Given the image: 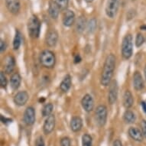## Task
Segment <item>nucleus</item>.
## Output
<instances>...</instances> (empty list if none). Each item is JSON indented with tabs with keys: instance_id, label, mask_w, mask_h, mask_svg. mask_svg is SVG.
Returning a JSON list of instances; mask_svg holds the SVG:
<instances>
[{
	"instance_id": "obj_25",
	"label": "nucleus",
	"mask_w": 146,
	"mask_h": 146,
	"mask_svg": "<svg viewBox=\"0 0 146 146\" xmlns=\"http://www.w3.org/2000/svg\"><path fill=\"white\" fill-rule=\"evenodd\" d=\"M22 34L19 30H16L14 40H13V48H14V50H16L20 48L21 44H22Z\"/></svg>"
},
{
	"instance_id": "obj_14",
	"label": "nucleus",
	"mask_w": 146,
	"mask_h": 146,
	"mask_svg": "<svg viewBox=\"0 0 146 146\" xmlns=\"http://www.w3.org/2000/svg\"><path fill=\"white\" fill-rule=\"evenodd\" d=\"M29 98V94L26 91H20L14 97V102L17 106H22L26 104Z\"/></svg>"
},
{
	"instance_id": "obj_5",
	"label": "nucleus",
	"mask_w": 146,
	"mask_h": 146,
	"mask_svg": "<svg viewBox=\"0 0 146 146\" xmlns=\"http://www.w3.org/2000/svg\"><path fill=\"white\" fill-rule=\"evenodd\" d=\"M95 118L96 122L99 126L105 125L107 120V108L104 105H100L97 106L95 112Z\"/></svg>"
},
{
	"instance_id": "obj_37",
	"label": "nucleus",
	"mask_w": 146,
	"mask_h": 146,
	"mask_svg": "<svg viewBox=\"0 0 146 146\" xmlns=\"http://www.w3.org/2000/svg\"><path fill=\"white\" fill-rule=\"evenodd\" d=\"M113 146H122V144L119 139H116V140H115L114 142H113Z\"/></svg>"
},
{
	"instance_id": "obj_41",
	"label": "nucleus",
	"mask_w": 146,
	"mask_h": 146,
	"mask_svg": "<svg viewBox=\"0 0 146 146\" xmlns=\"http://www.w3.org/2000/svg\"><path fill=\"white\" fill-rule=\"evenodd\" d=\"M141 29H142V30H146V25H142V26H141Z\"/></svg>"
},
{
	"instance_id": "obj_8",
	"label": "nucleus",
	"mask_w": 146,
	"mask_h": 146,
	"mask_svg": "<svg viewBox=\"0 0 146 146\" xmlns=\"http://www.w3.org/2000/svg\"><path fill=\"white\" fill-rule=\"evenodd\" d=\"M23 120L27 125H32L35 122V111L31 106H29L25 110L23 115Z\"/></svg>"
},
{
	"instance_id": "obj_22",
	"label": "nucleus",
	"mask_w": 146,
	"mask_h": 146,
	"mask_svg": "<svg viewBox=\"0 0 146 146\" xmlns=\"http://www.w3.org/2000/svg\"><path fill=\"white\" fill-rule=\"evenodd\" d=\"M71 84V77L69 74H67L64 77V79H63V80L60 84V88L61 91H63L64 93H67V91L70 89Z\"/></svg>"
},
{
	"instance_id": "obj_9",
	"label": "nucleus",
	"mask_w": 146,
	"mask_h": 146,
	"mask_svg": "<svg viewBox=\"0 0 146 146\" xmlns=\"http://www.w3.org/2000/svg\"><path fill=\"white\" fill-rule=\"evenodd\" d=\"M55 116L54 115H50L47 117L43 125V131L44 134L49 135L54 131L55 127Z\"/></svg>"
},
{
	"instance_id": "obj_17",
	"label": "nucleus",
	"mask_w": 146,
	"mask_h": 146,
	"mask_svg": "<svg viewBox=\"0 0 146 146\" xmlns=\"http://www.w3.org/2000/svg\"><path fill=\"white\" fill-rule=\"evenodd\" d=\"M128 133H129V135L135 141H142L143 140L144 136L142 132L136 127H130L128 131Z\"/></svg>"
},
{
	"instance_id": "obj_18",
	"label": "nucleus",
	"mask_w": 146,
	"mask_h": 146,
	"mask_svg": "<svg viewBox=\"0 0 146 146\" xmlns=\"http://www.w3.org/2000/svg\"><path fill=\"white\" fill-rule=\"evenodd\" d=\"M133 86L135 90H141L144 87V81L140 72L135 71L133 75Z\"/></svg>"
},
{
	"instance_id": "obj_7",
	"label": "nucleus",
	"mask_w": 146,
	"mask_h": 146,
	"mask_svg": "<svg viewBox=\"0 0 146 146\" xmlns=\"http://www.w3.org/2000/svg\"><path fill=\"white\" fill-rule=\"evenodd\" d=\"M118 97V84L116 80H113L110 84V91L108 94V101L111 105L116 102Z\"/></svg>"
},
{
	"instance_id": "obj_2",
	"label": "nucleus",
	"mask_w": 146,
	"mask_h": 146,
	"mask_svg": "<svg viewBox=\"0 0 146 146\" xmlns=\"http://www.w3.org/2000/svg\"><path fill=\"white\" fill-rule=\"evenodd\" d=\"M41 31V22L38 17L33 15L28 22V32L32 38H38Z\"/></svg>"
},
{
	"instance_id": "obj_13",
	"label": "nucleus",
	"mask_w": 146,
	"mask_h": 146,
	"mask_svg": "<svg viewBox=\"0 0 146 146\" xmlns=\"http://www.w3.org/2000/svg\"><path fill=\"white\" fill-rule=\"evenodd\" d=\"M58 40V34L56 30L51 29L48 31L46 35L45 41L47 45L49 47H54L57 44Z\"/></svg>"
},
{
	"instance_id": "obj_35",
	"label": "nucleus",
	"mask_w": 146,
	"mask_h": 146,
	"mask_svg": "<svg viewBox=\"0 0 146 146\" xmlns=\"http://www.w3.org/2000/svg\"><path fill=\"white\" fill-rule=\"evenodd\" d=\"M6 48H7L6 42L3 41V40H1V42H0V50H1V52H4L6 50Z\"/></svg>"
},
{
	"instance_id": "obj_30",
	"label": "nucleus",
	"mask_w": 146,
	"mask_h": 146,
	"mask_svg": "<svg viewBox=\"0 0 146 146\" xmlns=\"http://www.w3.org/2000/svg\"><path fill=\"white\" fill-rule=\"evenodd\" d=\"M60 10H65L68 6V3H69V0H55Z\"/></svg>"
},
{
	"instance_id": "obj_16",
	"label": "nucleus",
	"mask_w": 146,
	"mask_h": 146,
	"mask_svg": "<svg viewBox=\"0 0 146 146\" xmlns=\"http://www.w3.org/2000/svg\"><path fill=\"white\" fill-rule=\"evenodd\" d=\"M60 9L59 5L57 4V3L54 1H50L49 3V8H48V12L51 19H57L60 14Z\"/></svg>"
},
{
	"instance_id": "obj_28",
	"label": "nucleus",
	"mask_w": 146,
	"mask_h": 146,
	"mask_svg": "<svg viewBox=\"0 0 146 146\" xmlns=\"http://www.w3.org/2000/svg\"><path fill=\"white\" fill-rule=\"evenodd\" d=\"M93 139L89 134H84L82 137V146H92Z\"/></svg>"
},
{
	"instance_id": "obj_39",
	"label": "nucleus",
	"mask_w": 146,
	"mask_h": 146,
	"mask_svg": "<svg viewBox=\"0 0 146 146\" xmlns=\"http://www.w3.org/2000/svg\"><path fill=\"white\" fill-rule=\"evenodd\" d=\"M142 104H141V106H142V108H143V110L144 112L146 113V103H145V102H142Z\"/></svg>"
},
{
	"instance_id": "obj_27",
	"label": "nucleus",
	"mask_w": 146,
	"mask_h": 146,
	"mask_svg": "<svg viewBox=\"0 0 146 146\" xmlns=\"http://www.w3.org/2000/svg\"><path fill=\"white\" fill-rule=\"evenodd\" d=\"M54 110V106L52 103H48L43 107L42 110V115L44 117H48L49 115H51V113Z\"/></svg>"
},
{
	"instance_id": "obj_6",
	"label": "nucleus",
	"mask_w": 146,
	"mask_h": 146,
	"mask_svg": "<svg viewBox=\"0 0 146 146\" xmlns=\"http://www.w3.org/2000/svg\"><path fill=\"white\" fill-rule=\"evenodd\" d=\"M119 4L120 0H107L106 5V14L109 18H115L119 8Z\"/></svg>"
},
{
	"instance_id": "obj_33",
	"label": "nucleus",
	"mask_w": 146,
	"mask_h": 146,
	"mask_svg": "<svg viewBox=\"0 0 146 146\" xmlns=\"http://www.w3.org/2000/svg\"><path fill=\"white\" fill-rule=\"evenodd\" d=\"M35 146H44V141L43 137L39 136L36 139Z\"/></svg>"
},
{
	"instance_id": "obj_11",
	"label": "nucleus",
	"mask_w": 146,
	"mask_h": 146,
	"mask_svg": "<svg viewBox=\"0 0 146 146\" xmlns=\"http://www.w3.org/2000/svg\"><path fill=\"white\" fill-rule=\"evenodd\" d=\"M5 5L12 14L17 15L19 12L21 8L20 0H5Z\"/></svg>"
},
{
	"instance_id": "obj_31",
	"label": "nucleus",
	"mask_w": 146,
	"mask_h": 146,
	"mask_svg": "<svg viewBox=\"0 0 146 146\" xmlns=\"http://www.w3.org/2000/svg\"><path fill=\"white\" fill-rule=\"evenodd\" d=\"M145 42V38H144V36L141 35V34L139 33L136 36V39H135V44H136V47L139 48V47H141L142 44Z\"/></svg>"
},
{
	"instance_id": "obj_23",
	"label": "nucleus",
	"mask_w": 146,
	"mask_h": 146,
	"mask_svg": "<svg viewBox=\"0 0 146 146\" xmlns=\"http://www.w3.org/2000/svg\"><path fill=\"white\" fill-rule=\"evenodd\" d=\"M87 25L86 22L85 17L81 15L79 17V19L77 20V24H76V30L78 33H82L85 30V28Z\"/></svg>"
},
{
	"instance_id": "obj_32",
	"label": "nucleus",
	"mask_w": 146,
	"mask_h": 146,
	"mask_svg": "<svg viewBox=\"0 0 146 146\" xmlns=\"http://www.w3.org/2000/svg\"><path fill=\"white\" fill-rule=\"evenodd\" d=\"M71 145V141L68 137H64L60 140V146H70Z\"/></svg>"
},
{
	"instance_id": "obj_1",
	"label": "nucleus",
	"mask_w": 146,
	"mask_h": 146,
	"mask_svg": "<svg viewBox=\"0 0 146 146\" xmlns=\"http://www.w3.org/2000/svg\"><path fill=\"white\" fill-rule=\"evenodd\" d=\"M115 68V57L110 54L106 57L101 74L100 83L104 86H109L112 82L113 73Z\"/></svg>"
},
{
	"instance_id": "obj_4",
	"label": "nucleus",
	"mask_w": 146,
	"mask_h": 146,
	"mask_svg": "<svg viewBox=\"0 0 146 146\" xmlns=\"http://www.w3.org/2000/svg\"><path fill=\"white\" fill-rule=\"evenodd\" d=\"M132 35L128 34L125 36L122 43V55L124 59H129L133 53V44H132Z\"/></svg>"
},
{
	"instance_id": "obj_24",
	"label": "nucleus",
	"mask_w": 146,
	"mask_h": 146,
	"mask_svg": "<svg viewBox=\"0 0 146 146\" xmlns=\"http://www.w3.org/2000/svg\"><path fill=\"white\" fill-rule=\"evenodd\" d=\"M123 119H124V121L126 123L131 124V123H134L135 122L136 117H135V113L132 111L127 110L124 113Z\"/></svg>"
},
{
	"instance_id": "obj_10",
	"label": "nucleus",
	"mask_w": 146,
	"mask_h": 146,
	"mask_svg": "<svg viewBox=\"0 0 146 146\" xmlns=\"http://www.w3.org/2000/svg\"><path fill=\"white\" fill-rule=\"evenodd\" d=\"M81 105L84 110L87 113L93 110L94 108V101L92 96L90 94H86L82 99Z\"/></svg>"
},
{
	"instance_id": "obj_42",
	"label": "nucleus",
	"mask_w": 146,
	"mask_h": 146,
	"mask_svg": "<svg viewBox=\"0 0 146 146\" xmlns=\"http://www.w3.org/2000/svg\"><path fill=\"white\" fill-rule=\"evenodd\" d=\"M144 74H145V79H146V65H145V69H144Z\"/></svg>"
},
{
	"instance_id": "obj_26",
	"label": "nucleus",
	"mask_w": 146,
	"mask_h": 146,
	"mask_svg": "<svg viewBox=\"0 0 146 146\" xmlns=\"http://www.w3.org/2000/svg\"><path fill=\"white\" fill-rule=\"evenodd\" d=\"M96 27H97V21H96V19L95 18L91 19L87 23V25H86V29H87L88 33H94L96 29Z\"/></svg>"
},
{
	"instance_id": "obj_34",
	"label": "nucleus",
	"mask_w": 146,
	"mask_h": 146,
	"mask_svg": "<svg viewBox=\"0 0 146 146\" xmlns=\"http://www.w3.org/2000/svg\"><path fill=\"white\" fill-rule=\"evenodd\" d=\"M141 132L143 134V136L146 139V121L145 120H142L141 123Z\"/></svg>"
},
{
	"instance_id": "obj_12",
	"label": "nucleus",
	"mask_w": 146,
	"mask_h": 146,
	"mask_svg": "<svg viewBox=\"0 0 146 146\" xmlns=\"http://www.w3.org/2000/svg\"><path fill=\"white\" fill-rule=\"evenodd\" d=\"M3 66H4L5 73H6L8 74L12 73L15 69V58L11 55L6 56L4 58Z\"/></svg>"
},
{
	"instance_id": "obj_36",
	"label": "nucleus",
	"mask_w": 146,
	"mask_h": 146,
	"mask_svg": "<svg viewBox=\"0 0 146 146\" xmlns=\"http://www.w3.org/2000/svg\"><path fill=\"white\" fill-rule=\"evenodd\" d=\"M1 120H2V122L4 124H6L7 122H12V119H7V118H4L3 115H1Z\"/></svg>"
},
{
	"instance_id": "obj_29",
	"label": "nucleus",
	"mask_w": 146,
	"mask_h": 146,
	"mask_svg": "<svg viewBox=\"0 0 146 146\" xmlns=\"http://www.w3.org/2000/svg\"><path fill=\"white\" fill-rule=\"evenodd\" d=\"M7 84L8 80L7 78H6V76H5V73L2 71L0 73V86H1L2 88L5 89L7 87Z\"/></svg>"
},
{
	"instance_id": "obj_15",
	"label": "nucleus",
	"mask_w": 146,
	"mask_h": 146,
	"mask_svg": "<svg viewBox=\"0 0 146 146\" xmlns=\"http://www.w3.org/2000/svg\"><path fill=\"white\" fill-rule=\"evenodd\" d=\"M75 14L72 10H66L63 16V24L66 27H70L74 24Z\"/></svg>"
},
{
	"instance_id": "obj_19",
	"label": "nucleus",
	"mask_w": 146,
	"mask_h": 146,
	"mask_svg": "<svg viewBox=\"0 0 146 146\" xmlns=\"http://www.w3.org/2000/svg\"><path fill=\"white\" fill-rule=\"evenodd\" d=\"M70 129L73 132H77L80 131L83 127V121L79 116H74L70 120Z\"/></svg>"
},
{
	"instance_id": "obj_20",
	"label": "nucleus",
	"mask_w": 146,
	"mask_h": 146,
	"mask_svg": "<svg viewBox=\"0 0 146 146\" xmlns=\"http://www.w3.org/2000/svg\"><path fill=\"white\" fill-rule=\"evenodd\" d=\"M21 82H22V77L19 73L16 72V73L12 74L11 77H10V86H11L12 90H15L19 88Z\"/></svg>"
},
{
	"instance_id": "obj_40",
	"label": "nucleus",
	"mask_w": 146,
	"mask_h": 146,
	"mask_svg": "<svg viewBox=\"0 0 146 146\" xmlns=\"http://www.w3.org/2000/svg\"><path fill=\"white\" fill-rule=\"evenodd\" d=\"M86 1V3H92L94 2V0H85Z\"/></svg>"
},
{
	"instance_id": "obj_3",
	"label": "nucleus",
	"mask_w": 146,
	"mask_h": 146,
	"mask_svg": "<svg viewBox=\"0 0 146 146\" xmlns=\"http://www.w3.org/2000/svg\"><path fill=\"white\" fill-rule=\"evenodd\" d=\"M39 60L41 64L45 68L51 69L54 67L56 64V57L55 54L51 50H43L40 54Z\"/></svg>"
},
{
	"instance_id": "obj_21",
	"label": "nucleus",
	"mask_w": 146,
	"mask_h": 146,
	"mask_svg": "<svg viewBox=\"0 0 146 146\" xmlns=\"http://www.w3.org/2000/svg\"><path fill=\"white\" fill-rule=\"evenodd\" d=\"M133 103H134V99L132 93L129 90H126L123 96V105L126 109H129L133 106Z\"/></svg>"
},
{
	"instance_id": "obj_38",
	"label": "nucleus",
	"mask_w": 146,
	"mask_h": 146,
	"mask_svg": "<svg viewBox=\"0 0 146 146\" xmlns=\"http://www.w3.org/2000/svg\"><path fill=\"white\" fill-rule=\"evenodd\" d=\"M80 60H81V58H80V56L79 54H77V55L74 57V63L75 64H77V63L80 62Z\"/></svg>"
}]
</instances>
